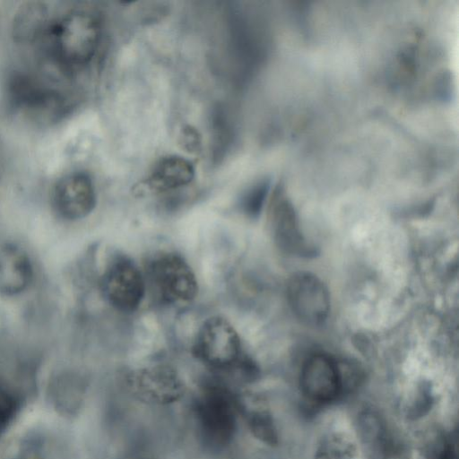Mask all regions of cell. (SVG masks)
<instances>
[{
    "label": "cell",
    "instance_id": "obj_1",
    "mask_svg": "<svg viewBox=\"0 0 459 459\" xmlns=\"http://www.w3.org/2000/svg\"><path fill=\"white\" fill-rule=\"evenodd\" d=\"M100 33V22L92 13L75 9L48 29L49 50L64 67H80L94 57Z\"/></svg>",
    "mask_w": 459,
    "mask_h": 459
},
{
    "label": "cell",
    "instance_id": "obj_2",
    "mask_svg": "<svg viewBox=\"0 0 459 459\" xmlns=\"http://www.w3.org/2000/svg\"><path fill=\"white\" fill-rule=\"evenodd\" d=\"M195 412L204 441L214 447L230 443L237 428L238 401L220 384L204 387L198 396Z\"/></svg>",
    "mask_w": 459,
    "mask_h": 459
},
{
    "label": "cell",
    "instance_id": "obj_3",
    "mask_svg": "<svg viewBox=\"0 0 459 459\" xmlns=\"http://www.w3.org/2000/svg\"><path fill=\"white\" fill-rule=\"evenodd\" d=\"M193 353L217 370L235 368L243 357L238 332L219 316H211L202 324L193 344Z\"/></svg>",
    "mask_w": 459,
    "mask_h": 459
},
{
    "label": "cell",
    "instance_id": "obj_4",
    "mask_svg": "<svg viewBox=\"0 0 459 459\" xmlns=\"http://www.w3.org/2000/svg\"><path fill=\"white\" fill-rule=\"evenodd\" d=\"M149 275L160 299L168 304L188 303L197 294V280L192 268L176 253H163L152 259Z\"/></svg>",
    "mask_w": 459,
    "mask_h": 459
},
{
    "label": "cell",
    "instance_id": "obj_5",
    "mask_svg": "<svg viewBox=\"0 0 459 459\" xmlns=\"http://www.w3.org/2000/svg\"><path fill=\"white\" fill-rule=\"evenodd\" d=\"M269 223L273 239L283 253L310 258L317 254V248L303 234L295 208L278 186L272 196L269 207Z\"/></svg>",
    "mask_w": 459,
    "mask_h": 459
},
{
    "label": "cell",
    "instance_id": "obj_6",
    "mask_svg": "<svg viewBox=\"0 0 459 459\" xmlns=\"http://www.w3.org/2000/svg\"><path fill=\"white\" fill-rule=\"evenodd\" d=\"M126 385L136 399L152 404H169L180 400L186 386L177 371L167 365H154L131 371Z\"/></svg>",
    "mask_w": 459,
    "mask_h": 459
},
{
    "label": "cell",
    "instance_id": "obj_7",
    "mask_svg": "<svg viewBox=\"0 0 459 459\" xmlns=\"http://www.w3.org/2000/svg\"><path fill=\"white\" fill-rule=\"evenodd\" d=\"M286 290L291 311L303 324L315 326L326 320L331 307L330 294L316 275L297 272L289 279Z\"/></svg>",
    "mask_w": 459,
    "mask_h": 459
},
{
    "label": "cell",
    "instance_id": "obj_8",
    "mask_svg": "<svg viewBox=\"0 0 459 459\" xmlns=\"http://www.w3.org/2000/svg\"><path fill=\"white\" fill-rule=\"evenodd\" d=\"M101 290L113 307L121 312H133L143 299L145 282L136 264L126 256H119L103 274Z\"/></svg>",
    "mask_w": 459,
    "mask_h": 459
},
{
    "label": "cell",
    "instance_id": "obj_9",
    "mask_svg": "<svg viewBox=\"0 0 459 459\" xmlns=\"http://www.w3.org/2000/svg\"><path fill=\"white\" fill-rule=\"evenodd\" d=\"M52 202L55 211L63 219L85 218L96 205V192L91 177L82 171L65 175L54 186Z\"/></svg>",
    "mask_w": 459,
    "mask_h": 459
},
{
    "label": "cell",
    "instance_id": "obj_10",
    "mask_svg": "<svg viewBox=\"0 0 459 459\" xmlns=\"http://www.w3.org/2000/svg\"><path fill=\"white\" fill-rule=\"evenodd\" d=\"M299 385L304 395L314 402L335 400L343 387L339 363L325 353L311 355L301 368Z\"/></svg>",
    "mask_w": 459,
    "mask_h": 459
},
{
    "label": "cell",
    "instance_id": "obj_11",
    "mask_svg": "<svg viewBox=\"0 0 459 459\" xmlns=\"http://www.w3.org/2000/svg\"><path fill=\"white\" fill-rule=\"evenodd\" d=\"M9 94L15 107L31 114L56 115L61 111V95L28 75L13 77Z\"/></svg>",
    "mask_w": 459,
    "mask_h": 459
},
{
    "label": "cell",
    "instance_id": "obj_12",
    "mask_svg": "<svg viewBox=\"0 0 459 459\" xmlns=\"http://www.w3.org/2000/svg\"><path fill=\"white\" fill-rule=\"evenodd\" d=\"M32 277V265L27 254L14 244H0V293L19 294L27 289Z\"/></svg>",
    "mask_w": 459,
    "mask_h": 459
},
{
    "label": "cell",
    "instance_id": "obj_13",
    "mask_svg": "<svg viewBox=\"0 0 459 459\" xmlns=\"http://www.w3.org/2000/svg\"><path fill=\"white\" fill-rule=\"evenodd\" d=\"M195 177L192 163L180 156L160 160L145 181L152 191L162 193L187 186Z\"/></svg>",
    "mask_w": 459,
    "mask_h": 459
},
{
    "label": "cell",
    "instance_id": "obj_14",
    "mask_svg": "<svg viewBox=\"0 0 459 459\" xmlns=\"http://www.w3.org/2000/svg\"><path fill=\"white\" fill-rule=\"evenodd\" d=\"M359 429L371 459H400L399 446L377 414L371 411L363 413L359 419Z\"/></svg>",
    "mask_w": 459,
    "mask_h": 459
},
{
    "label": "cell",
    "instance_id": "obj_15",
    "mask_svg": "<svg viewBox=\"0 0 459 459\" xmlns=\"http://www.w3.org/2000/svg\"><path fill=\"white\" fill-rule=\"evenodd\" d=\"M47 16V8L41 3L32 2L23 5L13 22L16 40L30 42L36 39L46 29Z\"/></svg>",
    "mask_w": 459,
    "mask_h": 459
},
{
    "label": "cell",
    "instance_id": "obj_16",
    "mask_svg": "<svg viewBox=\"0 0 459 459\" xmlns=\"http://www.w3.org/2000/svg\"><path fill=\"white\" fill-rule=\"evenodd\" d=\"M237 401L238 412L241 411L244 414L253 434L264 443L275 444L277 438L276 430L268 411L259 405H247L238 398Z\"/></svg>",
    "mask_w": 459,
    "mask_h": 459
},
{
    "label": "cell",
    "instance_id": "obj_17",
    "mask_svg": "<svg viewBox=\"0 0 459 459\" xmlns=\"http://www.w3.org/2000/svg\"><path fill=\"white\" fill-rule=\"evenodd\" d=\"M270 189V181L262 179L251 186L240 198V210L249 218H256L264 204Z\"/></svg>",
    "mask_w": 459,
    "mask_h": 459
},
{
    "label": "cell",
    "instance_id": "obj_18",
    "mask_svg": "<svg viewBox=\"0 0 459 459\" xmlns=\"http://www.w3.org/2000/svg\"><path fill=\"white\" fill-rule=\"evenodd\" d=\"M17 406L15 396L5 388L0 386V429L4 428L12 420Z\"/></svg>",
    "mask_w": 459,
    "mask_h": 459
},
{
    "label": "cell",
    "instance_id": "obj_19",
    "mask_svg": "<svg viewBox=\"0 0 459 459\" xmlns=\"http://www.w3.org/2000/svg\"><path fill=\"white\" fill-rule=\"evenodd\" d=\"M429 459H456V450L450 437L439 438L430 448Z\"/></svg>",
    "mask_w": 459,
    "mask_h": 459
},
{
    "label": "cell",
    "instance_id": "obj_20",
    "mask_svg": "<svg viewBox=\"0 0 459 459\" xmlns=\"http://www.w3.org/2000/svg\"><path fill=\"white\" fill-rule=\"evenodd\" d=\"M346 448L339 443H327L318 453L317 459H346Z\"/></svg>",
    "mask_w": 459,
    "mask_h": 459
},
{
    "label": "cell",
    "instance_id": "obj_21",
    "mask_svg": "<svg viewBox=\"0 0 459 459\" xmlns=\"http://www.w3.org/2000/svg\"><path fill=\"white\" fill-rule=\"evenodd\" d=\"M181 143L183 147L189 152H195L200 144V139L197 132L189 126L184 128L181 134Z\"/></svg>",
    "mask_w": 459,
    "mask_h": 459
}]
</instances>
